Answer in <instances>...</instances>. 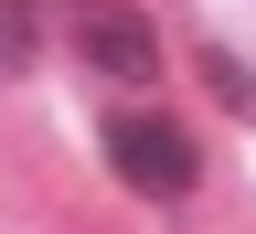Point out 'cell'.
Returning a JSON list of instances; mask_svg holds the SVG:
<instances>
[{
    "label": "cell",
    "mask_w": 256,
    "mask_h": 234,
    "mask_svg": "<svg viewBox=\"0 0 256 234\" xmlns=\"http://www.w3.org/2000/svg\"><path fill=\"white\" fill-rule=\"evenodd\" d=\"M107 171L128 192H150V203H192V181H203V160H192V139L171 117H150V107H118L107 117Z\"/></svg>",
    "instance_id": "6da1fadb"
},
{
    "label": "cell",
    "mask_w": 256,
    "mask_h": 234,
    "mask_svg": "<svg viewBox=\"0 0 256 234\" xmlns=\"http://www.w3.org/2000/svg\"><path fill=\"white\" fill-rule=\"evenodd\" d=\"M75 53L107 85H150L160 75V32H150V11H128V0H86L75 11Z\"/></svg>",
    "instance_id": "7a4b0ae2"
},
{
    "label": "cell",
    "mask_w": 256,
    "mask_h": 234,
    "mask_svg": "<svg viewBox=\"0 0 256 234\" xmlns=\"http://www.w3.org/2000/svg\"><path fill=\"white\" fill-rule=\"evenodd\" d=\"M32 53H43V0H0V75H22Z\"/></svg>",
    "instance_id": "3957f363"
}]
</instances>
